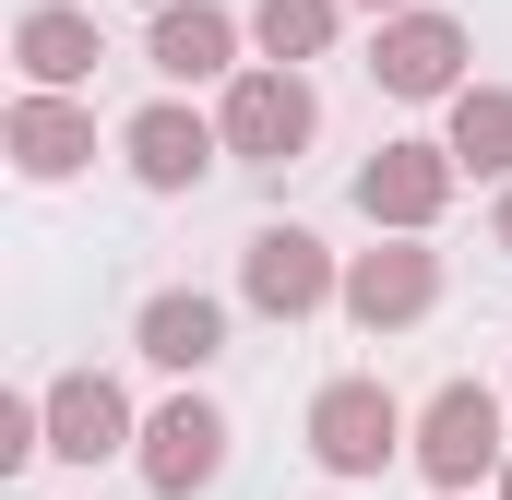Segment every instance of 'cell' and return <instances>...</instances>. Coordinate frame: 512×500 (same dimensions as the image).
I'll use <instances>...</instances> for the list:
<instances>
[{"label": "cell", "instance_id": "cell-1", "mask_svg": "<svg viewBox=\"0 0 512 500\" xmlns=\"http://www.w3.org/2000/svg\"><path fill=\"white\" fill-rule=\"evenodd\" d=\"M227 143H239L251 167H286V155L310 143V84H298V72H251V84L227 96Z\"/></svg>", "mask_w": 512, "mask_h": 500}, {"label": "cell", "instance_id": "cell-2", "mask_svg": "<svg viewBox=\"0 0 512 500\" xmlns=\"http://www.w3.org/2000/svg\"><path fill=\"white\" fill-rule=\"evenodd\" d=\"M215 465H227V417H215V405H167V417L143 429V477H155L167 500L215 489Z\"/></svg>", "mask_w": 512, "mask_h": 500}, {"label": "cell", "instance_id": "cell-3", "mask_svg": "<svg viewBox=\"0 0 512 500\" xmlns=\"http://www.w3.org/2000/svg\"><path fill=\"white\" fill-rule=\"evenodd\" d=\"M310 441H322V465L334 477H370L393 453V393H370V381H334L322 405H310Z\"/></svg>", "mask_w": 512, "mask_h": 500}, {"label": "cell", "instance_id": "cell-4", "mask_svg": "<svg viewBox=\"0 0 512 500\" xmlns=\"http://www.w3.org/2000/svg\"><path fill=\"white\" fill-rule=\"evenodd\" d=\"M489 465H501V405H489L477 381H453V393L429 405V477L465 489V477H489Z\"/></svg>", "mask_w": 512, "mask_h": 500}, {"label": "cell", "instance_id": "cell-5", "mask_svg": "<svg viewBox=\"0 0 512 500\" xmlns=\"http://www.w3.org/2000/svg\"><path fill=\"white\" fill-rule=\"evenodd\" d=\"M120 429H131L120 381L72 370V381H60V393H48V453H72V465H96V453H120Z\"/></svg>", "mask_w": 512, "mask_h": 500}, {"label": "cell", "instance_id": "cell-6", "mask_svg": "<svg viewBox=\"0 0 512 500\" xmlns=\"http://www.w3.org/2000/svg\"><path fill=\"white\" fill-rule=\"evenodd\" d=\"M453 60H465V36H453L441 12H417V24H393V36H382V60H370V72H382L393 96H441V84H453Z\"/></svg>", "mask_w": 512, "mask_h": 500}, {"label": "cell", "instance_id": "cell-7", "mask_svg": "<svg viewBox=\"0 0 512 500\" xmlns=\"http://www.w3.org/2000/svg\"><path fill=\"white\" fill-rule=\"evenodd\" d=\"M131 167H143L155 191H179V179H203V167H215V131L179 120V108H143V120H131Z\"/></svg>", "mask_w": 512, "mask_h": 500}, {"label": "cell", "instance_id": "cell-8", "mask_svg": "<svg viewBox=\"0 0 512 500\" xmlns=\"http://www.w3.org/2000/svg\"><path fill=\"white\" fill-rule=\"evenodd\" d=\"M251 298H262V310H310V298H322V239L262 227V239H251Z\"/></svg>", "mask_w": 512, "mask_h": 500}, {"label": "cell", "instance_id": "cell-9", "mask_svg": "<svg viewBox=\"0 0 512 500\" xmlns=\"http://www.w3.org/2000/svg\"><path fill=\"white\" fill-rule=\"evenodd\" d=\"M215 346H227V310H215V298H155V310H143V358H155V370H203Z\"/></svg>", "mask_w": 512, "mask_h": 500}, {"label": "cell", "instance_id": "cell-10", "mask_svg": "<svg viewBox=\"0 0 512 500\" xmlns=\"http://www.w3.org/2000/svg\"><path fill=\"white\" fill-rule=\"evenodd\" d=\"M155 72H179V84H203V72H227V12H155Z\"/></svg>", "mask_w": 512, "mask_h": 500}, {"label": "cell", "instance_id": "cell-11", "mask_svg": "<svg viewBox=\"0 0 512 500\" xmlns=\"http://www.w3.org/2000/svg\"><path fill=\"white\" fill-rule=\"evenodd\" d=\"M24 72L36 84H84L96 72V24L84 12H24Z\"/></svg>", "mask_w": 512, "mask_h": 500}, {"label": "cell", "instance_id": "cell-12", "mask_svg": "<svg viewBox=\"0 0 512 500\" xmlns=\"http://www.w3.org/2000/svg\"><path fill=\"white\" fill-rule=\"evenodd\" d=\"M358 203H370V215H429V203H441V155H417V143H393L382 167L358 179Z\"/></svg>", "mask_w": 512, "mask_h": 500}, {"label": "cell", "instance_id": "cell-13", "mask_svg": "<svg viewBox=\"0 0 512 500\" xmlns=\"http://www.w3.org/2000/svg\"><path fill=\"white\" fill-rule=\"evenodd\" d=\"M12 143H24V167H36V179H60V167H84V155H96V131L72 120V108H48V96L12 120Z\"/></svg>", "mask_w": 512, "mask_h": 500}, {"label": "cell", "instance_id": "cell-14", "mask_svg": "<svg viewBox=\"0 0 512 500\" xmlns=\"http://www.w3.org/2000/svg\"><path fill=\"white\" fill-rule=\"evenodd\" d=\"M346 298H358V322H405V310L429 298V262H417V250H393V262H358V286H346Z\"/></svg>", "mask_w": 512, "mask_h": 500}, {"label": "cell", "instance_id": "cell-15", "mask_svg": "<svg viewBox=\"0 0 512 500\" xmlns=\"http://www.w3.org/2000/svg\"><path fill=\"white\" fill-rule=\"evenodd\" d=\"M453 155L465 167H512V96H465L453 108Z\"/></svg>", "mask_w": 512, "mask_h": 500}, {"label": "cell", "instance_id": "cell-16", "mask_svg": "<svg viewBox=\"0 0 512 500\" xmlns=\"http://www.w3.org/2000/svg\"><path fill=\"white\" fill-rule=\"evenodd\" d=\"M322 24H334V0H262V48H274V60H310Z\"/></svg>", "mask_w": 512, "mask_h": 500}, {"label": "cell", "instance_id": "cell-17", "mask_svg": "<svg viewBox=\"0 0 512 500\" xmlns=\"http://www.w3.org/2000/svg\"><path fill=\"white\" fill-rule=\"evenodd\" d=\"M501 250H512V203H501Z\"/></svg>", "mask_w": 512, "mask_h": 500}]
</instances>
